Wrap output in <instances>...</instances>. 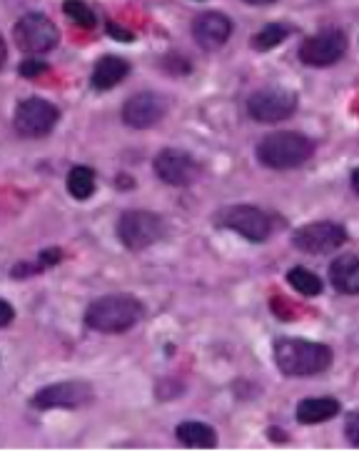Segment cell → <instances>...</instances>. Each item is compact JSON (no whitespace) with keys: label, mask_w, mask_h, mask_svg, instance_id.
<instances>
[{"label":"cell","mask_w":359,"mask_h":467,"mask_svg":"<svg viewBox=\"0 0 359 467\" xmlns=\"http://www.w3.org/2000/svg\"><path fill=\"white\" fill-rule=\"evenodd\" d=\"M332 348L324 343H313L303 337H280L274 343V363L280 372L290 378H310L320 375L332 365Z\"/></svg>","instance_id":"6da1fadb"},{"label":"cell","mask_w":359,"mask_h":467,"mask_svg":"<svg viewBox=\"0 0 359 467\" xmlns=\"http://www.w3.org/2000/svg\"><path fill=\"white\" fill-rule=\"evenodd\" d=\"M142 313V303L135 296H105L87 306L86 325L95 333L118 335L140 323Z\"/></svg>","instance_id":"7a4b0ae2"},{"label":"cell","mask_w":359,"mask_h":467,"mask_svg":"<svg viewBox=\"0 0 359 467\" xmlns=\"http://www.w3.org/2000/svg\"><path fill=\"white\" fill-rule=\"evenodd\" d=\"M314 153V143L303 133L294 130H280V133L265 135L257 145V161L272 168V171H292L307 162Z\"/></svg>","instance_id":"3957f363"},{"label":"cell","mask_w":359,"mask_h":467,"mask_svg":"<svg viewBox=\"0 0 359 467\" xmlns=\"http://www.w3.org/2000/svg\"><path fill=\"white\" fill-rule=\"evenodd\" d=\"M13 38L18 43V48L28 56H43L56 48L60 40V30L56 23L43 16V13H28L15 23Z\"/></svg>","instance_id":"277c9868"},{"label":"cell","mask_w":359,"mask_h":467,"mask_svg":"<svg viewBox=\"0 0 359 467\" xmlns=\"http://www.w3.org/2000/svg\"><path fill=\"white\" fill-rule=\"evenodd\" d=\"M118 238L128 250H145L162 238V218L150 210H128L118 220Z\"/></svg>","instance_id":"5b68a950"},{"label":"cell","mask_w":359,"mask_h":467,"mask_svg":"<svg viewBox=\"0 0 359 467\" xmlns=\"http://www.w3.org/2000/svg\"><path fill=\"white\" fill-rule=\"evenodd\" d=\"M292 243L294 248L310 253V255H327V253H334L347 243V230L340 223L320 220V223L303 225L292 235Z\"/></svg>","instance_id":"8992f818"},{"label":"cell","mask_w":359,"mask_h":467,"mask_svg":"<svg viewBox=\"0 0 359 467\" xmlns=\"http://www.w3.org/2000/svg\"><path fill=\"white\" fill-rule=\"evenodd\" d=\"M218 225L232 230L250 243H265L272 233V223L255 205H232L218 213Z\"/></svg>","instance_id":"52a82bcc"},{"label":"cell","mask_w":359,"mask_h":467,"mask_svg":"<svg viewBox=\"0 0 359 467\" xmlns=\"http://www.w3.org/2000/svg\"><path fill=\"white\" fill-rule=\"evenodd\" d=\"M297 110V93L284 88H265L257 90L247 100V113L257 123H280Z\"/></svg>","instance_id":"ba28073f"},{"label":"cell","mask_w":359,"mask_h":467,"mask_svg":"<svg viewBox=\"0 0 359 467\" xmlns=\"http://www.w3.org/2000/svg\"><path fill=\"white\" fill-rule=\"evenodd\" d=\"M57 120H60V110L43 98H26L15 108V118H13L15 130L23 138H43L56 128Z\"/></svg>","instance_id":"9c48e42d"},{"label":"cell","mask_w":359,"mask_h":467,"mask_svg":"<svg viewBox=\"0 0 359 467\" xmlns=\"http://www.w3.org/2000/svg\"><path fill=\"white\" fill-rule=\"evenodd\" d=\"M347 53V36L337 28L322 30L310 38L303 40L300 46V60L310 67H327L334 66L342 56Z\"/></svg>","instance_id":"30bf717a"},{"label":"cell","mask_w":359,"mask_h":467,"mask_svg":"<svg viewBox=\"0 0 359 467\" xmlns=\"http://www.w3.org/2000/svg\"><path fill=\"white\" fill-rule=\"evenodd\" d=\"M93 400V388L86 380H66L47 385L43 390L33 395V408L38 410H56V408H66V410H76L83 408Z\"/></svg>","instance_id":"8fae6325"},{"label":"cell","mask_w":359,"mask_h":467,"mask_svg":"<svg viewBox=\"0 0 359 467\" xmlns=\"http://www.w3.org/2000/svg\"><path fill=\"white\" fill-rule=\"evenodd\" d=\"M155 175L168 185L175 188H188L200 178V162L185 150L168 148L155 158Z\"/></svg>","instance_id":"7c38bea8"},{"label":"cell","mask_w":359,"mask_h":467,"mask_svg":"<svg viewBox=\"0 0 359 467\" xmlns=\"http://www.w3.org/2000/svg\"><path fill=\"white\" fill-rule=\"evenodd\" d=\"M168 113L165 98L158 93H138L128 98L123 105V120L135 130H148L152 125H158Z\"/></svg>","instance_id":"4fadbf2b"},{"label":"cell","mask_w":359,"mask_h":467,"mask_svg":"<svg viewBox=\"0 0 359 467\" xmlns=\"http://www.w3.org/2000/svg\"><path fill=\"white\" fill-rule=\"evenodd\" d=\"M192 36L200 43V48L218 50L232 36V23L222 13H202L192 23Z\"/></svg>","instance_id":"5bb4252c"},{"label":"cell","mask_w":359,"mask_h":467,"mask_svg":"<svg viewBox=\"0 0 359 467\" xmlns=\"http://www.w3.org/2000/svg\"><path fill=\"white\" fill-rule=\"evenodd\" d=\"M332 287L342 296H359V255H342L330 265Z\"/></svg>","instance_id":"9a60e30c"},{"label":"cell","mask_w":359,"mask_h":467,"mask_svg":"<svg viewBox=\"0 0 359 467\" xmlns=\"http://www.w3.org/2000/svg\"><path fill=\"white\" fill-rule=\"evenodd\" d=\"M297 422L303 425H317V422H327L334 415H340V400L337 398H304L300 405H297Z\"/></svg>","instance_id":"2e32d148"},{"label":"cell","mask_w":359,"mask_h":467,"mask_svg":"<svg viewBox=\"0 0 359 467\" xmlns=\"http://www.w3.org/2000/svg\"><path fill=\"white\" fill-rule=\"evenodd\" d=\"M130 73V63L125 57L118 56H105L97 60V66L93 70V88L95 90H110L120 80H125V76Z\"/></svg>","instance_id":"e0dca14e"},{"label":"cell","mask_w":359,"mask_h":467,"mask_svg":"<svg viewBox=\"0 0 359 467\" xmlns=\"http://www.w3.org/2000/svg\"><path fill=\"white\" fill-rule=\"evenodd\" d=\"M175 438L188 445V448H215L218 445V435L215 430L205 425V422H198V420H188V422H180L178 430H175Z\"/></svg>","instance_id":"ac0fdd59"},{"label":"cell","mask_w":359,"mask_h":467,"mask_svg":"<svg viewBox=\"0 0 359 467\" xmlns=\"http://www.w3.org/2000/svg\"><path fill=\"white\" fill-rule=\"evenodd\" d=\"M67 192L76 198V201H87L95 192V172L86 165H77L73 171L67 172Z\"/></svg>","instance_id":"d6986e66"},{"label":"cell","mask_w":359,"mask_h":467,"mask_svg":"<svg viewBox=\"0 0 359 467\" xmlns=\"http://www.w3.org/2000/svg\"><path fill=\"white\" fill-rule=\"evenodd\" d=\"M287 283L304 297H314L322 293L320 275H314L313 270H307V267H292L287 273Z\"/></svg>","instance_id":"ffe728a7"},{"label":"cell","mask_w":359,"mask_h":467,"mask_svg":"<svg viewBox=\"0 0 359 467\" xmlns=\"http://www.w3.org/2000/svg\"><path fill=\"white\" fill-rule=\"evenodd\" d=\"M287 36H290V28H287V26H282V23H272V26H265L260 33L252 36V48H255L257 53H267V50L277 48L280 43H284Z\"/></svg>","instance_id":"44dd1931"},{"label":"cell","mask_w":359,"mask_h":467,"mask_svg":"<svg viewBox=\"0 0 359 467\" xmlns=\"http://www.w3.org/2000/svg\"><path fill=\"white\" fill-rule=\"evenodd\" d=\"M63 10H66V16L76 26H80V28H95V13L90 8H87L83 0H66V5H63Z\"/></svg>","instance_id":"7402d4cb"},{"label":"cell","mask_w":359,"mask_h":467,"mask_svg":"<svg viewBox=\"0 0 359 467\" xmlns=\"http://www.w3.org/2000/svg\"><path fill=\"white\" fill-rule=\"evenodd\" d=\"M344 435H347V440H350L354 448H359V410L347 415V422H344Z\"/></svg>","instance_id":"603a6c76"},{"label":"cell","mask_w":359,"mask_h":467,"mask_svg":"<svg viewBox=\"0 0 359 467\" xmlns=\"http://www.w3.org/2000/svg\"><path fill=\"white\" fill-rule=\"evenodd\" d=\"M60 260H63V250L50 248V250H43V253H40L38 263H36V265H38V270H46V267H50V265H57Z\"/></svg>","instance_id":"cb8c5ba5"},{"label":"cell","mask_w":359,"mask_h":467,"mask_svg":"<svg viewBox=\"0 0 359 467\" xmlns=\"http://www.w3.org/2000/svg\"><path fill=\"white\" fill-rule=\"evenodd\" d=\"M46 70H47V63H43V60H26V63L20 66V76L33 78V76H40V73H46Z\"/></svg>","instance_id":"d4e9b609"},{"label":"cell","mask_w":359,"mask_h":467,"mask_svg":"<svg viewBox=\"0 0 359 467\" xmlns=\"http://www.w3.org/2000/svg\"><path fill=\"white\" fill-rule=\"evenodd\" d=\"M13 317H15L13 306H10L8 300H0V327H5V325L13 323Z\"/></svg>","instance_id":"484cf974"},{"label":"cell","mask_w":359,"mask_h":467,"mask_svg":"<svg viewBox=\"0 0 359 467\" xmlns=\"http://www.w3.org/2000/svg\"><path fill=\"white\" fill-rule=\"evenodd\" d=\"M108 30H110V36H115L118 40H123V43H133V33H128V30L120 28V26L110 23V26H108Z\"/></svg>","instance_id":"4316f807"},{"label":"cell","mask_w":359,"mask_h":467,"mask_svg":"<svg viewBox=\"0 0 359 467\" xmlns=\"http://www.w3.org/2000/svg\"><path fill=\"white\" fill-rule=\"evenodd\" d=\"M5 57H8V48H5V43L0 38V67L5 66Z\"/></svg>","instance_id":"83f0119b"},{"label":"cell","mask_w":359,"mask_h":467,"mask_svg":"<svg viewBox=\"0 0 359 467\" xmlns=\"http://www.w3.org/2000/svg\"><path fill=\"white\" fill-rule=\"evenodd\" d=\"M352 188H354V192L359 195V168L354 172H352Z\"/></svg>","instance_id":"f1b7e54d"},{"label":"cell","mask_w":359,"mask_h":467,"mask_svg":"<svg viewBox=\"0 0 359 467\" xmlns=\"http://www.w3.org/2000/svg\"><path fill=\"white\" fill-rule=\"evenodd\" d=\"M250 5H267V3H274V0H245Z\"/></svg>","instance_id":"f546056e"}]
</instances>
